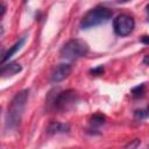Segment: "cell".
Here are the masks:
<instances>
[{"label":"cell","instance_id":"1","mask_svg":"<svg viewBox=\"0 0 149 149\" xmlns=\"http://www.w3.org/2000/svg\"><path fill=\"white\" fill-rule=\"evenodd\" d=\"M28 95H29V90L26 88V90L17 92L12 99L10 104L8 105V109H7L6 119H5L6 130H12L19 126L21 118L23 115V111L26 108Z\"/></svg>","mask_w":149,"mask_h":149},{"label":"cell","instance_id":"2","mask_svg":"<svg viewBox=\"0 0 149 149\" xmlns=\"http://www.w3.org/2000/svg\"><path fill=\"white\" fill-rule=\"evenodd\" d=\"M113 15L112 9L104 7V6H97L92 9H90L80 20V28L81 29H90L93 27H97L99 24H102L107 22Z\"/></svg>","mask_w":149,"mask_h":149},{"label":"cell","instance_id":"3","mask_svg":"<svg viewBox=\"0 0 149 149\" xmlns=\"http://www.w3.org/2000/svg\"><path fill=\"white\" fill-rule=\"evenodd\" d=\"M87 52H88V44L83 40L74 38V40H70L62 47L59 55L63 59L76 61L78 58L86 56Z\"/></svg>","mask_w":149,"mask_h":149},{"label":"cell","instance_id":"4","mask_svg":"<svg viewBox=\"0 0 149 149\" xmlns=\"http://www.w3.org/2000/svg\"><path fill=\"white\" fill-rule=\"evenodd\" d=\"M78 99H79L78 93L74 90H66V91H63V92L56 94V97L52 99L51 104L56 111L68 112L76 105Z\"/></svg>","mask_w":149,"mask_h":149},{"label":"cell","instance_id":"5","mask_svg":"<svg viewBox=\"0 0 149 149\" xmlns=\"http://www.w3.org/2000/svg\"><path fill=\"white\" fill-rule=\"evenodd\" d=\"M135 27V21L132 16L127 14H120L113 20V29L118 36H127L129 35Z\"/></svg>","mask_w":149,"mask_h":149},{"label":"cell","instance_id":"6","mask_svg":"<svg viewBox=\"0 0 149 149\" xmlns=\"http://www.w3.org/2000/svg\"><path fill=\"white\" fill-rule=\"evenodd\" d=\"M71 65L69 63H61L58 65H56L54 68V70L51 71L50 74V81L52 84H57L62 80H64L65 78H68L71 73Z\"/></svg>","mask_w":149,"mask_h":149},{"label":"cell","instance_id":"7","mask_svg":"<svg viewBox=\"0 0 149 149\" xmlns=\"http://www.w3.org/2000/svg\"><path fill=\"white\" fill-rule=\"evenodd\" d=\"M21 71H22L21 64L16 63V62H10L8 64H2L1 70H0V74L3 78H7V77H12L14 74H17Z\"/></svg>","mask_w":149,"mask_h":149},{"label":"cell","instance_id":"8","mask_svg":"<svg viewBox=\"0 0 149 149\" xmlns=\"http://www.w3.org/2000/svg\"><path fill=\"white\" fill-rule=\"evenodd\" d=\"M26 40H27V35H24V36H22L17 42H15L5 54H3V56H2V58H1V64H5V62H7L12 56H14L22 47H23V44L26 43Z\"/></svg>","mask_w":149,"mask_h":149},{"label":"cell","instance_id":"9","mask_svg":"<svg viewBox=\"0 0 149 149\" xmlns=\"http://www.w3.org/2000/svg\"><path fill=\"white\" fill-rule=\"evenodd\" d=\"M69 130H70V126L68 123H63L58 121H54L47 127V133L49 135L64 134V133H69Z\"/></svg>","mask_w":149,"mask_h":149},{"label":"cell","instance_id":"10","mask_svg":"<svg viewBox=\"0 0 149 149\" xmlns=\"http://www.w3.org/2000/svg\"><path fill=\"white\" fill-rule=\"evenodd\" d=\"M90 123H91L92 127H99V126H101V125L105 123V116L102 114H94L91 118Z\"/></svg>","mask_w":149,"mask_h":149},{"label":"cell","instance_id":"11","mask_svg":"<svg viewBox=\"0 0 149 149\" xmlns=\"http://www.w3.org/2000/svg\"><path fill=\"white\" fill-rule=\"evenodd\" d=\"M134 116L137 120H143L149 116V106H147L146 108H141V109H136L134 112Z\"/></svg>","mask_w":149,"mask_h":149},{"label":"cell","instance_id":"12","mask_svg":"<svg viewBox=\"0 0 149 149\" xmlns=\"http://www.w3.org/2000/svg\"><path fill=\"white\" fill-rule=\"evenodd\" d=\"M130 93H132V95H133L134 98H140V97H142V95L144 94V85H143V84H140V85L133 87L132 91H130Z\"/></svg>","mask_w":149,"mask_h":149},{"label":"cell","instance_id":"13","mask_svg":"<svg viewBox=\"0 0 149 149\" xmlns=\"http://www.w3.org/2000/svg\"><path fill=\"white\" fill-rule=\"evenodd\" d=\"M90 72H91L92 74H101V73L104 72V68H102V65H100V66H98V68H94V69L90 70Z\"/></svg>","mask_w":149,"mask_h":149},{"label":"cell","instance_id":"14","mask_svg":"<svg viewBox=\"0 0 149 149\" xmlns=\"http://www.w3.org/2000/svg\"><path fill=\"white\" fill-rule=\"evenodd\" d=\"M0 9H1V13H0V16H3L5 12H6V5L3 2H0Z\"/></svg>","mask_w":149,"mask_h":149},{"label":"cell","instance_id":"15","mask_svg":"<svg viewBox=\"0 0 149 149\" xmlns=\"http://www.w3.org/2000/svg\"><path fill=\"white\" fill-rule=\"evenodd\" d=\"M141 42H142L143 44L149 45V36H142V37H141Z\"/></svg>","mask_w":149,"mask_h":149},{"label":"cell","instance_id":"16","mask_svg":"<svg viewBox=\"0 0 149 149\" xmlns=\"http://www.w3.org/2000/svg\"><path fill=\"white\" fill-rule=\"evenodd\" d=\"M146 9H147V14H148V20H149V3L146 6Z\"/></svg>","mask_w":149,"mask_h":149}]
</instances>
